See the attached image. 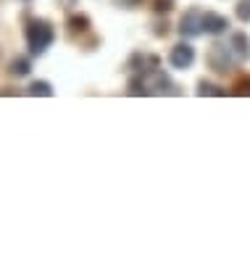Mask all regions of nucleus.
<instances>
[{
  "label": "nucleus",
  "instance_id": "6",
  "mask_svg": "<svg viewBox=\"0 0 250 253\" xmlns=\"http://www.w3.org/2000/svg\"><path fill=\"white\" fill-rule=\"evenodd\" d=\"M229 29V19L221 13H214V11H206V16H203V35H224V32Z\"/></svg>",
  "mask_w": 250,
  "mask_h": 253
},
{
  "label": "nucleus",
  "instance_id": "13",
  "mask_svg": "<svg viewBox=\"0 0 250 253\" xmlns=\"http://www.w3.org/2000/svg\"><path fill=\"white\" fill-rule=\"evenodd\" d=\"M234 90H237V95H250V77L240 79V82L234 84Z\"/></svg>",
  "mask_w": 250,
  "mask_h": 253
},
{
  "label": "nucleus",
  "instance_id": "3",
  "mask_svg": "<svg viewBox=\"0 0 250 253\" xmlns=\"http://www.w3.org/2000/svg\"><path fill=\"white\" fill-rule=\"evenodd\" d=\"M234 58H237V55H234L232 45H226V42H214L208 47V53H206V63L216 71V74H226V71H232Z\"/></svg>",
  "mask_w": 250,
  "mask_h": 253
},
{
  "label": "nucleus",
  "instance_id": "2",
  "mask_svg": "<svg viewBox=\"0 0 250 253\" xmlns=\"http://www.w3.org/2000/svg\"><path fill=\"white\" fill-rule=\"evenodd\" d=\"M56 40V29H53L50 21L45 19H32L27 24V45L32 55H42Z\"/></svg>",
  "mask_w": 250,
  "mask_h": 253
},
{
  "label": "nucleus",
  "instance_id": "7",
  "mask_svg": "<svg viewBox=\"0 0 250 253\" xmlns=\"http://www.w3.org/2000/svg\"><path fill=\"white\" fill-rule=\"evenodd\" d=\"M229 45H232V50L237 58H248V53H250V40L245 32H234V35L229 37Z\"/></svg>",
  "mask_w": 250,
  "mask_h": 253
},
{
  "label": "nucleus",
  "instance_id": "8",
  "mask_svg": "<svg viewBox=\"0 0 250 253\" xmlns=\"http://www.w3.org/2000/svg\"><path fill=\"white\" fill-rule=\"evenodd\" d=\"M29 71H32V61H29L27 55H16V58L11 61V66H8L11 77H29Z\"/></svg>",
  "mask_w": 250,
  "mask_h": 253
},
{
  "label": "nucleus",
  "instance_id": "5",
  "mask_svg": "<svg viewBox=\"0 0 250 253\" xmlns=\"http://www.w3.org/2000/svg\"><path fill=\"white\" fill-rule=\"evenodd\" d=\"M195 63V47L190 42H177L169 50V66L177 71H187Z\"/></svg>",
  "mask_w": 250,
  "mask_h": 253
},
{
  "label": "nucleus",
  "instance_id": "12",
  "mask_svg": "<svg viewBox=\"0 0 250 253\" xmlns=\"http://www.w3.org/2000/svg\"><path fill=\"white\" fill-rule=\"evenodd\" d=\"M234 11H237V19H240V21L248 24V21H250V0H240Z\"/></svg>",
  "mask_w": 250,
  "mask_h": 253
},
{
  "label": "nucleus",
  "instance_id": "11",
  "mask_svg": "<svg viewBox=\"0 0 250 253\" xmlns=\"http://www.w3.org/2000/svg\"><path fill=\"white\" fill-rule=\"evenodd\" d=\"M69 29L71 32H87L90 29V16H84V13L69 16Z\"/></svg>",
  "mask_w": 250,
  "mask_h": 253
},
{
  "label": "nucleus",
  "instance_id": "10",
  "mask_svg": "<svg viewBox=\"0 0 250 253\" xmlns=\"http://www.w3.org/2000/svg\"><path fill=\"white\" fill-rule=\"evenodd\" d=\"M198 95H216V98H224L226 90L218 87V84H214V82H208V79H200L198 82Z\"/></svg>",
  "mask_w": 250,
  "mask_h": 253
},
{
  "label": "nucleus",
  "instance_id": "1",
  "mask_svg": "<svg viewBox=\"0 0 250 253\" xmlns=\"http://www.w3.org/2000/svg\"><path fill=\"white\" fill-rule=\"evenodd\" d=\"M127 92L129 95H174V82L169 79V74L155 66V69H145V71H137L135 77L129 79L127 84Z\"/></svg>",
  "mask_w": 250,
  "mask_h": 253
},
{
  "label": "nucleus",
  "instance_id": "9",
  "mask_svg": "<svg viewBox=\"0 0 250 253\" xmlns=\"http://www.w3.org/2000/svg\"><path fill=\"white\" fill-rule=\"evenodd\" d=\"M29 95H35V98H37V95H40V98H50V95H53V84L50 82H45V79H37V82H32V84H29V90H27Z\"/></svg>",
  "mask_w": 250,
  "mask_h": 253
},
{
  "label": "nucleus",
  "instance_id": "14",
  "mask_svg": "<svg viewBox=\"0 0 250 253\" xmlns=\"http://www.w3.org/2000/svg\"><path fill=\"white\" fill-rule=\"evenodd\" d=\"M171 8H174L171 0H155V11H158V13H169Z\"/></svg>",
  "mask_w": 250,
  "mask_h": 253
},
{
  "label": "nucleus",
  "instance_id": "15",
  "mask_svg": "<svg viewBox=\"0 0 250 253\" xmlns=\"http://www.w3.org/2000/svg\"><path fill=\"white\" fill-rule=\"evenodd\" d=\"M113 3L119 5V8H137L143 0H113Z\"/></svg>",
  "mask_w": 250,
  "mask_h": 253
},
{
  "label": "nucleus",
  "instance_id": "4",
  "mask_svg": "<svg viewBox=\"0 0 250 253\" xmlns=\"http://www.w3.org/2000/svg\"><path fill=\"white\" fill-rule=\"evenodd\" d=\"M203 16L206 11H200V8H190V11L182 13V19H179V35L192 40V37H200L203 35Z\"/></svg>",
  "mask_w": 250,
  "mask_h": 253
}]
</instances>
